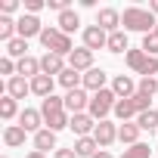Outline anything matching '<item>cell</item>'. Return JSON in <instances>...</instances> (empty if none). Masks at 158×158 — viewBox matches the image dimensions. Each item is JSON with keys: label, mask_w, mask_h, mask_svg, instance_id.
I'll return each instance as SVG.
<instances>
[{"label": "cell", "mask_w": 158, "mask_h": 158, "mask_svg": "<svg viewBox=\"0 0 158 158\" xmlns=\"http://www.w3.org/2000/svg\"><path fill=\"white\" fill-rule=\"evenodd\" d=\"M155 25H158V19H155L149 10H143V6H127V10L121 13V28H124V31H139V34L146 37V34L155 31Z\"/></svg>", "instance_id": "1"}, {"label": "cell", "mask_w": 158, "mask_h": 158, "mask_svg": "<svg viewBox=\"0 0 158 158\" xmlns=\"http://www.w3.org/2000/svg\"><path fill=\"white\" fill-rule=\"evenodd\" d=\"M37 40L47 47V53H59V56H65V59L74 53V44H71V37H68V34H62L56 25H47V28L40 31V37H37Z\"/></svg>", "instance_id": "2"}, {"label": "cell", "mask_w": 158, "mask_h": 158, "mask_svg": "<svg viewBox=\"0 0 158 158\" xmlns=\"http://www.w3.org/2000/svg\"><path fill=\"white\" fill-rule=\"evenodd\" d=\"M124 62H127V65H130L139 77H155V74H158V59H155V56H146V53H143V47L127 50Z\"/></svg>", "instance_id": "3"}, {"label": "cell", "mask_w": 158, "mask_h": 158, "mask_svg": "<svg viewBox=\"0 0 158 158\" xmlns=\"http://www.w3.org/2000/svg\"><path fill=\"white\" fill-rule=\"evenodd\" d=\"M115 102H118V96L112 93V87H106V90H99V93L90 96V109H87V115H90L93 121H106V115L115 112Z\"/></svg>", "instance_id": "4"}, {"label": "cell", "mask_w": 158, "mask_h": 158, "mask_svg": "<svg viewBox=\"0 0 158 158\" xmlns=\"http://www.w3.org/2000/svg\"><path fill=\"white\" fill-rule=\"evenodd\" d=\"M90 96H93V93H87L84 87H81V90H68V93H65V112H68V115H84V112L90 109Z\"/></svg>", "instance_id": "5"}, {"label": "cell", "mask_w": 158, "mask_h": 158, "mask_svg": "<svg viewBox=\"0 0 158 158\" xmlns=\"http://www.w3.org/2000/svg\"><path fill=\"white\" fill-rule=\"evenodd\" d=\"M96 25H99L106 34H115V31H121V13L112 10V6H102V10L96 13Z\"/></svg>", "instance_id": "6"}, {"label": "cell", "mask_w": 158, "mask_h": 158, "mask_svg": "<svg viewBox=\"0 0 158 158\" xmlns=\"http://www.w3.org/2000/svg\"><path fill=\"white\" fill-rule=\"evenodd\" d=\"M16 25H19V37H25V40L40 37V31L47 28V25H40V19H37V16H28V13H22V16L16 19Z\"/></svg>", "instance_id": "7"}, {"label": "cell", "mask_w": 158, "mask_h": 158, "mask_svg": "<svg viewBox=\"0 0 158 158\" xmlns=\"http://www.w3.org/2000/svg\"><path fill=\"white\" fill-rule=\"evenodd\" d=\"M65 68H68V59H65V56H59V53H44V56H40V71H44V74L59 77Z\"/></svg>", "instance_id": "8"}, {"label": "cell", "mask_w": 158, "mask_h": 158, "mask_svg": "<svg viewBox=\"0 0 158 158\" xmlns=\"http://www.w3.org/2000/svg\"><path fill=\"white\" fill-rule=\"evenodd\" d=\"M84 47L93 50V53H96V50H106V47H109V34H106L99 25H87V28H84Z\"/></svg>", "instance_id": "9"}, {"label": "cell", "mask_w": 158, "mask_h": 158, "mask_svg": "<svg viewBox=\"0 0 158 158\" xmlns=\"http://www.w3.org/2000/svg\"><path fill=\"white\" fill-rule=\"evenodd\" d=\"M16 121H19V127H22V130H28V133H37V130H44V127H47V124H44L40 109H22V115H19Z\"/></svg>", "instance_id": "10"}, {"label": "cell", "mask_w": 158, "mask_h": 158, "mask_svg": "<svg viewBox=\"0 0 158 158\" xmlns=\"http://www.w3.org/2000/svg\"><path fill=\"white\" fill-rule=\"evenodd\" d=\"M93 139L99 143V149H109V146L118 139V124H112L109 118H106V121H99V124H96V130H93Z\"/></svg>", "instance_id": "11"}, {"label": "cell", "mask_w": 158, "mask_h": 158, "mask_svg": "<svg viewBox=\"0 0 158 158\" xmlns=\"http://www.w3.org/2000/svg\"><path fill=\"white\" fill-rule=\"evenodd\" d=\"M68 68H74V71H90L93 68V50H87V47H74V53L68 56Z\"/></svg>", "instance_id": "12"}, {"label": "cell", "mask_w": 158, "mask_h": 158, "mask_svg": "<svg viewBox=\"0 0 158 158\" xmlns=\"http://www.w3.org/2000/svg\"><path fill=\"white\" fill-rule=\"evenodd\" d=\"M96 124H99V121H93V118L84 112V115H71V124H68V130H71L77 139H81V136H93Z\"/></svg>", "instance_id": "13"}, {"label": "cell", "mask_w": 158, "mask_h": 158, "mask_svg": "<svg viewBox=\"0 0 158 158\" xmlns=\"http://www.w3.org/2000/svg\"><path fill=\"white\" fill-rule=\"evenodd\" d=\"M112 93H115L118 99H130V96H136V81H133L130 74H115Z\"/></svg>", "instance_id": "14"}, {"label": "cell", "mask_w": 158, "mask_h": 158, "mask_svg": "<svg viewBox=\"0 0 158 158\" xmlns=\"http://www.w3.org/2000/svg\"><path fill=\"white\" fill-rule=\"evenodd\" d=\"M106 77H109V74H106L102 68L93 65L90 71H84V90H87V93H99V90H106Z\"/></svg>", "instance_id": "15"}, {"label": "cell", "mask_w": 158, "mask_h": 158, "mask_svg": "<svg viewBox=\"0 0 158 158\" xmlns=\"http://www.w3.org/2000/svg\"><path fill=\"white\" fill-rule=\"evenodd\" d=\"M28 93H31V81H28V77L16 74V77H10V81H6V96H13V99H25Z\"/></svg>", "instance_id": "16"}, {"label": "cell", "mask_w": 158, "mask_h": 158, "mask_svg": "<svg viewBox=\"0 0 158 158\" xmlns=\"http://www.w3.org/2000/svg\"><path fill=\"white\" fill-rule=\"evenodd\" d=\"M56 28L62 31V34H74L77 28H81V16H77L74 10H65V13H59V19H56Z\"/></svg>", "instance_id": "17"}, {"label": "cell", "mask_w": 158, "mask_h": 158, "mask_svg": "<svg viewBox=\"0 0 158 158\" xmlns=\"http://www.w3.org/2000/svg\"><path fill=\"white\" fill-rule=\"evenodd\" d=\"M139 124L136 121H124V124H118V143H124V146H136L139 143Z\"/></svg>", "instance_id": "18"}, {"label": "cell", "mask_w": 158, "mask_h": 158, "mask_svg": "<svg viewBox=\"0 0 158 158\" xmlns=\"http://www.w3.org/2000/svg\"><path fill=\"white\" fill-rule=\"evenodd\" d=\"M53 87H56V77H50V74H37L34 81H31V93L40 96V99L53 96Z\"/></svg>", "instance_id": "19"}, {"label": "cell", "mask_w": 158, "mask_h": 158, "mask_svg": "<svg viewBox=\"0 0 158 158\" xmlns=\"http://www.w3.org/2000/svg\"><path fill=\"white\" fill-rule=\"evenodd\" d=\"M139 115V106H136V99L130 96V99H118L115 102V118H121V124L124 121H130V118H136Z\"/></svg>", "instance_id": "20"}, {"label": "cell", "mask_w": 158, "mask_h": 158, "mask_svg": "<svg viewBox=\"0 0 158 158\" xmlns=\"http://www.w3.org/2000/svg\"><path fill=\"white\" fill-rule=\"evenodd\" d=\"M34 149H37V152H44V155H47L50 149L56 152V149H59V146H56V133H53L50 127L37 130V133H34Z\"/></svg>", "instance_id": "21"}, {"label": "cell", "mask_w": 158, "mask_h": 158, "mask_svg": "<svg viewBox=\"0 0 158 158\" xmlns=\"http://www.w3.org/2000/svg\"><path fill=\"white\" fill-rule=\"evenodd\" d=\"M56 81H59V84L65 87V93H68V90H81V87H84V74H81V71H74V68H65V71L56 77Z\"/></svg>", "instance_id": "22"}, {"label": "cell", "mask_w": 158, "mask_h": 158, "mask_svg": "<svg viewBox=\"0 0 158 158\" xmlns=\"http://www.w3.org/2000/svg\"><path fill=\"white\" fill-rule=\"evenodd\" d=\"M25 136H28V130H22L19 124H6V130H3V143H6L10 149L25 146Z\"/></svg>", "instance_id": "23"}, {"label": "cell", "mask_w": 158, "mask_h": 158, "mask_svg": "<svg viewBox=\"0 0 158 158\" xmlns=\"http://www.w3.org/2000/svg\"><path fill=\"white\" fill-rule=\"evenodd\" d=\"M71 149L77 152V158H93V155L99 152V143H96L93 136H81V139H74Z\"/></svg>", "instance_id": "24"}, {"label": "cell", "mask_w": 158, "mask_h": 158, "mask_svg": "<svg viewBox=\"0 0 158 158\" xmlns=\"http://www.w3.org/2000/svg\"><path fill=\"white\" fill-rule=\"evenodd\" d=\"M19 74H22V77H28V81H34L37 74H44V71H40V59H34V56L19 59Z\"/></svg>", "instance_id": "25"}, {"label": "cell", "mask_w": 158, "mask_h": 158, "mask_svg": "<svg viewBox=\"0 0 158 158\" xmlns=\"http://www.w3.org/2000/svg\"><path fill=\"white\" fill-rule=\"evenodd\" d=\"M109 53H124L127 56V50H130V44H127V31L121 28V31H115V34H109V47H106Z\"/></svg>", "instance_id": "26"}, {"label": "cell", "mask_w": 158, "mask_h": 158, "mask_svg": "<svg viewBox=\"0 0 158 158\" xmlns=\"http://www.w3.org/2000/svg\"><path fill=\"white\" fill-rule=\"evenodd\" d=\"M19 115H22L19 99H13V96H3V99H0V118H3V121H13V118H19Z\"/></svg>", "instance_id": "27"}, {"label": "cell", "mask_w": 158, "mask_h": 158, "mask_svg": "<svg viewBox=\"0 0 158 158\" xmlns=\"http://www.w3.org/2000/svg\"><path fill=\"white\" fill-rule=\"evenodd\" d=\"M136 93L146 99H158V77H139L136 81Z\"/></svg>", "instance_id": "28"}, {"label": "cell", "mask_w": 158, "mask_h": 158, "mask_svg": "<svg viewBox=\"0 0 158 158\" xmlns=\"http://www.w3.org/2000/svg\"><path fill=\"white\" fill-rule=\"evenodd\" d=\"M44 124H47L53 133H59V130H65V127L71 124V115H68V112H56V115H47Z\"/></svg>", "instance_id": "29"}, {"label": "cell", "mask_w": 158, "mask_h": 158, "mask_svg": "<svg viewBox=\"0 0 158 158\" xmlns=\"http://www.w3.org/2000/svg\"><path fill=\"white\" fill-rule=\"evenodd\" d=\"M136 124H139V130H146V133H155V130H158V112H155V109H149V112H139V115H136Z\"/></svg>", "instance_id": "30"}, {"label": "cell", "mask_w": 158, "mask_h": 158, "mask_svg": "<svg viewBox=\"0 0 158 158\" xmlns=\"http://www.w3.org/2000/svg\"><path fill=\"white\" fill-rule=\"evenodd\" d=\"M6 56H10V59H16V62H19V59H25V56H28V40H25V37L10 40V44H6Z\"/></svg>", "instance_id": "31"}, {"label": "cell", "mask_w": 158, "mask_h": 158, "mask_svg": "<svg viewBox=\"0 0 158 158\" xmlns=\"http://www.w3.org/2000/svg\"><path fill=\"white\" fill-rule=\"evenodd\" d=\"M121 158H152V146L149 143H136V146H127L121 152Z\"/></svg>", "instance_id": "32"}, {"label": "cell", "mask_w": 158, "mask_h": 158, "mask_svg": "<svg viewBox=\"0 0 158 158\" xmlns=\"http://www.w3.org/2000/svg\"><path fill=\"white\" fill-rule=\"evenodd\" d=\"M143 53L146 56H158V37L155 34H146L143 37Z\"/></svg>", "instance_id": "33"}, {"label": "cell", "mask_w": 158, "mask_h": 158, "mask_svg": "<svg viewBox=\"0 0 158 158\" xmlns=\"http://www.w3.org/2000/svg\"><path fill=\"white\" fill-rule=\"evenodd\" d=\"M13 13H19V0H3V3H0V16L13 19Z\"/></svg>", "instance_id": "34"}, {"label": "cell", "mask_w": 158, "mask_h": 158, "mask_svg": "<svg viewBox=\"0 0 158 158\" xmlns=\"http://www.w3.org/2000/svg\"><path fill=\"white\" fill-rule=\"evenodd\" d=\"M44 6H47L44 0H25V13H28V16H37Z\"/></svg>", "instance_id": "35"}, {"label": "cell", "mask_w": 158, "mask_h": 158, "mask_svg": "<svg viewBox=\"0 0 158 158\" xmlns=\"http://www.w3.org/2000/svg\"><path fill=\"white\" fill-rule=\"evenodd\" d=\"M56 158H77L74 149H56Z\"/></svg>", "instance_id": "36"}, {"label": "cell", "mask_w": 158, "mask_h": 158, "mask_svg": "<svg viewBox=\"0 0 158 158\" xmlns=\"http://www.w3.org/2000/svg\"><path fill=\"white\" fill-rule=\"evenodd\" d=\"M93 158H115V155H112V152H109V149H99V152H96V155H93Z\"/></svg>", "instance_id": "37"}, {"label": "cell", "mask_w": 158, "mask_h": 158, "mask_svg": "<svg viewBox=\"0 0 158 158\" xmlns=\"http://www.w3.org/2000/svg\"><path fill=\"white\" fill-rule=\"evenodd\" d=\"M149 13H152V16L158 19V0H152V3H149Z\"/></svg>", "instance_id": "38"}, {"label": "cell", "mask_w": 158, "mask_h": 158, "mask_svg": "<svg viewBox=\"0 0 158 158\" xmlns=\"http://www.w3.org/2000/svg\"><path fill=\"white\" fill-rule=\"evenodd\" d=\"M25 158H47V155H44V152H37V149H31V152H28Z\"/></svg>", "instance_id": "39"}, {"label": "cell", "mask_w": 158, "mask_h": 158, "mask_svg": "<svg viewBox=\"0 0 158 158\" xmlns=\"http://www.w3.org/2000/svg\"><path fill=\"white\" fill-rule=\"evenodd\" d=\"M152 34H155V37H158V25H155V31H152Z\"/></svg>", "instance_id": "40"}]
</instances>
